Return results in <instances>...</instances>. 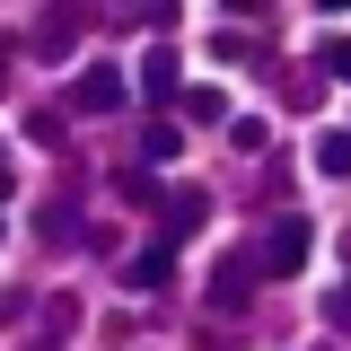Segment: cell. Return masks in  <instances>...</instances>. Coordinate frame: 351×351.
I'll use <instances>...</instances> for the list:
<instances>
[{"mask_svg":"<svg viewBox=\"0 0 351 351\" xmlns=\"http://www.w3.org/2000/svg\"><path fill=\"white\" fill-rule=\"evenodd\" d=\"M307 246H316V228H307L299 211H281L272 228H263V246L246 255V272H263V281H290V272H307Z\"/></svg>","mask_w":351,"mask_h":351,"instance_id":"obj_1","label":"cell"},{"mask_svg":"<svg viewBox=\"0 0 351 351\" xmlns=\"http://www.w3.org/2000/svg\"><path fill=\"white\" fill-rule=\"evenodd\" d=\"M71 106H80V114H123V71H114V62H88L80 88H71Z\"/></svg>","mask_w":351,"mask_h":351,"instance_id":"obj_2","label":"cell"},{"mask_svg":"<svg viewBox=\"0 0 351 351\" xmlns=\"http://www.w3.org/2000/svg\"><path fill=\"white\" fill-rule=\"evenodd\" d=\"M27 44H36L44 62H62V53L80 44V18H71V9H44V18H36V36H27Z\"/></svg>","mask_w":351,"mask_h":351,"instance_id":"obj_3","label":"cell"},{"mask_svg":"<svg viewBox=\"0 0 351 351\" xmlns=\"http://www.w3.org/2000/svg\"><path fill=\"white\" fill-rule=\"evenodd\" d=\"M167 281H176V246H149L123 263V290H167Z\"/></svg>","mask_w":351,"mask_h":351,"instance_id":"obj_4","label":"cell"},{"mask_svg":"<svg viewBox=\"0 0 351 351\" xmlns=\"http://www.w3.org/2000/svg\"><path fill=\"white\" fill-rule=\"evenodd\" d=\"M246 299H255V272H246V263H219V272H211V307H219V316H237Z\"/></svg>","mask_w":351,"mask_h":351,"instance_id":"obj_5","label":"cell"},{"mask_svg":"<svg viewBox=\"0 0 351 351\" xmlns=\"http://www.w3.org/2000/svg\"><path fill=\"white\" fill-rule=\"evenodd\" d=\"M202 219H211V193H167V237H158V246H176V237H193Z\"/></svg>","mask_w":351,"mask_h":351,"instance_id":"obj_6","label":"cell"},{"mask_svg":"<svg viewBox=\"0 0 351 351\" xmlns=\"http://www.w3.org/2000/svg\"><path fill=\"white\" fill-rule=\"evenodd\" d=\"M114 193H123L132 211H149V202H167V184H158V167H114Z\"/></svg>","mask_w":351,"mask_h":351,"instance_id":"obj_7","label":"cell"},{"mask_svg":"<svg viewBox=\"0 0 351 351\" xmlns=\"http://www.w3.org/2000/svg\"><path fill=\"white\" fill-rule=\"evenodd\" d=\"M141 97H149V106H167V97H176V53H167V44L141 62Z\"/></svg>","mask_w":351,"mask_h":351,"instance_id":"obj_8","label":"cell"},{"mask_svg":"<svg viewBox=\"0 0 351 351\" xmlns=\"http://www.w3.org/2000/svg\"><path fill=\"white\" fill-rule=\"evenodd\" d=\"M316 176H351V132H316Z\"/></svg>","mask_w":351,"mask_h":351,"instance_id":"obj_9","label":"cell"},{"mask_svg":"<svg viewBox=\"0 0 351 351\" xmlns=\"http://www.w3.org/2000/svg\"><path fill=\"white\" fill-rule=\"evenodd\" d=\"M184 114H193V123H219V114H228V97H219V88H193V97H184Z\"/></svg>","mask_w":351,"mask_h":351,"instance_id":"obj_10","label":"cell"},{"mask_svg":"<svg viewBox=\"0 0 351 351\" xmlns=\"http://www.w3.org/2000/svg\"><path fill=\"white\" fill-rule=\"evenodd\" d=\"M141 158H149V167H158V158H176V123H149V132H141Z\"/></svg>","mask_w":351,"mask_h":351,"instance_id":"obj_11","label":"cell"},{"mask_svg":"<svg viewBox=\"0 0 351 351\" xmlns=\"http://www.w3.org/2000/svg\"><path fill=\"white\" fill-rule=\"evenodd\" d=\"M71 228H80V202H71V193H62V202H53V211H44V237H71Z\"/></svg>","mask_w":351,"mask_h":351,"instance_id":"obj_12","label":"cell"},{"mask_svg":"<svg viewBox=\"0 0 351 351\" xmlns=\"http://www.w3.org/2000/svg\"><path fill=\"white\" fill-rule=\"evenodd\" d=\"M325 71H334V80H351V36H334V44H325Z\"/></svg>","mask_w":351,"mask_h":351,"instance_id":"obj_13","label":"cell"},{"mask_svg":"<svg viewBox=\"0 0 351 351\" xmlns=\"http://www.w3.org/2000/svg\"><path fill=\"white\" fill-rule=\"evenodd\" d=\"M0 193H9V149H0Z\"/></svg>","mask_w":351,"mask_h":351,"instance_id":"obj_14","label":"cell"},{"mask_svg":"<svg viewBox=\"0 0 351 351\" xmlns=\"http://www.w3.org/2000/svg\"><path fill=\"white\" fill-rule=\"evenodd\" d=\"M0 237H9V228H0Z\"/></svg>","mask_w":351,"mask_h":351,"instance_id":"obj_15","label":"cell"},{"mask_svg":"<svg viewBox=\"0 0 351 351\" xmlns=\"http://www.w3.org/2000/svg\"><path fill=\"white\" fill-rule=\"evenodd\" d=\"M0 80H9V71H0Z\"/></svg>","mask_w":351,"mask_h":351,"instance_id":"obj_16","label":"cell"},{"mask_svg":"<svg viewBox=\"0 0 351 351\" xmlns=\"http://www.w3.org/2000/svg\"><path fill=\"white\" fill-rule=\"evenodd\" d=\"M343 290H351V281H343Z\"/></svg>","mask_w":351,"mask_h":351,"instance_id":"obj_17","label":"cell"}]
</instances>
